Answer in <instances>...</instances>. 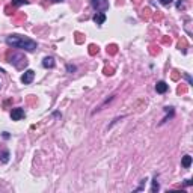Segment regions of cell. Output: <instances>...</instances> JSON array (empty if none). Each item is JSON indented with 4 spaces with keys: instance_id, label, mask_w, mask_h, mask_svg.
I'll return each instance as SVG.
<instances>
[{
    "instance_id": "cell-1",
    "label": "cell",
    "mask_w": 193,
    "mask_h": 193,
    "mask_svg": "<svg viewBox=\"0 0 193 193\" xmlns=\"http://www.w3.org/2000/svg\"><path fill=\"white\" fill-rule=\"evenodd\" d=\"M6 44L9 47H15V48H23L26 52H33L36 48V42L27 36H21V35H9L6 38Z\"/></svg>"
},
{
    "instance_id": "cell-2",
    "label": "cell",
    "mask_w": 193,
    "mask_h": 193,
    "mask_svg": "<svg viewBox=\"0 0 193 193\" xmlns=\"http://www.w3.org/2000/svg\"><path fill=\"white\" fill-rule=\"evenodd\" d=\"M15 68H18V69H21V68H24L27 65V59L24 57V55H21V53H17V55H12V57H11V60H9Z\"/></svg>"
},
{
    "instance_id": "cell-3",
    "label": "cell",
    "mask_w": 193,
    "mask_h": 193,
    "mask_svg": "<svg viewBox=\"0 0 193 193\" xmlns=\"http://www.w3.org/2000/svg\"><path fill=\"white\" fill-rule=\"evenodd\" d=\"M91 5L98 12H104V11L109 9V2L107 0H91Z\"/></svg>"
},
{
    "instance_id": "cell-4",
    "label": "cell",
    "mask_w": 193,
    "mask_h": 193,
    "mask_svg": "<svg viewBox=\"0 0 193 193\" xmlns=\"http://www.w3.org/2000/svg\"><path fill=\"white\" fill-rule=\"evenodd\" d=\"M33 77H35V71H33V69H27V71L21 76V82H23L24 85H29V83L33 82Z\"/></svg>"
},
{
    "instance_id": "cell-5",
    "label": "cell",
    "mask_w": 193,
    "mask_h": 193,
    "mask_svg": "<svg viewBox=\"0 0 193 193\" xmlns=\"http://www.w3.org/2000/svg\"><path fill=\"white\" fill-rule=\"evenodd\" d=\"M11 118L12 121H20L21 118H24V110L21 107H15L11 110Z\"/></svg>"
},
{
    "instance_id": "cell-6",
    "label": "cell",
    "mask_w": 193,
    "mask_h": 193,
    "mask_svg": "<svg viewBox=\"0 0 193 193\" xmlns=\"http://www.w3.org/2000/svg\"><path fill=\"white\" fill-rule=\"evenodd\" d=\"M104 21H106V14H104V12H96V14L94 15V23H95V24L101 26Z\"/></svg>"
},
{
    "instance_id": "cell-7",
    "label": "cell",
    "mask_w": 193,
    "mask_h": 193,
    "mask_svg": "<svg viewBox=\"0 0 193 193\" xmlns=\"http://www.w3.org/2000/svg\"><path fill=\"white\" fill-rule=\"evenodd\" d=\"M167 85H166V82H157V85H155V91L158 92V94H164L166 91H167Z\"/></svg>"
},
{
    "instance_id": "cell-8",
    "label": "cell",
    "mask_w": 193,
    "mask_h": 193,
    "mask_svg": "<svg viewBox=\"0 0 193 193\" xmlns=\"http://www.w3.org/2000/svg\"><path fill=\"white\" fill-rule=\"evenodd\" d=\"M42 66H44V68H53V66H55V59L50 57V56L44 57V60H42Z\"/></svg>"
},
{
    "instance_id": "cell-9",
    "label": "cell",
    "mask_w": 193,
    "mask_h": 193,
    "mask_svg": "<svg viewBox=\"0 0 193 193\" xmlns=\"http://www.w3.org/2000/svg\"><path fill=\"white\" fill-rule=\"evenodd\" d=\"M0 161H2V163H8L9 161V151H2V152H0Z\"/></svg>"
},
{
    "instance_id": "cell-10",
    "label": "cell",
    "mask_w": 193,
    "mask_h": 193,
    "mask_svg": "<svg viewBox=\"0 0 193 193\" xmlns=\"http://www.w3.org/2000/svg\"><path fill=\"white\" fill-rule=\"evenodd\" d=\"M181 164H183V167H190V164H192V157H190V155H184Z\"/></svg>"
},
{
    "instance_id": "cell-11",
    "label": "cell",
    "mask_w": 193,
    "mask_h": 193,
    "mask_svg": "<svg viewBox=\"0 0 193 193\" xmlns=\"http://www.w3.org/2000/svg\"><path fill=\"white\" fill-rule=\"evenodd\" d=\"M96 53H98V45L91 44V45H89V55L94 56V55H96Z\"/></svg>"
},
{
    "instance_id": "cell-12",
    "label": "cell",
    "mask_w": 193,
    "mask_h": 193,
    "mask_svg": "<svg viewBox=\"0 0 193 193\" xmlns=\"http://www.w3.org/2000/svg\"><path fill=\"white\" fill-rule=\"evenodd\" d=\"M116 52H118V45L112 44V45L107 47V53H109V55H116Z\"/></svg>"
},
{
    "instance_id": "cell-13",
    "label": "cell",
    "mask_w": 193,
    "mask_h": 193,
    "mask_svg": "<svg viewBox=\"0 0 193 193\" xmlns=\"http://www.w3.org/2000/svg\"><path fill=\"white\" fill-rule=\"evenodd\" d=\"M29 0H12V6H21V5H27Z\"/></svg>"
},
{
    "instance_id": "cell-14",
    "label": "cell",
    "mask_w": 193,
    "mask_h": 193,
    "mask_svg": "<svg viewBox=\"0 0 193 193\" xmlns=\"http://www.w3.org/2000/svg\"><path fill=\"white\" fill-rule=\"evenodd\" d=\"M142 17H143V18H150V17H151V11H150L148 8H145V9L142 11Z\"/></svg>"
},
{
    "instance_id": "cell-15",
    "label": "cell",
    "mask_w": 193,
    "mask_h": 193,
    "mask_svg": "<svg viewBox=\"0 0 193 193\" xmlns=\"http://www.w3.org/2000/svg\"><path fill=\"white\" fill-rule=\"evenodd\" d=\"M76 42H77V44L83 42V35H82V33H79V32L76 33Z\"/></svg>"
},
{
    "instance_id": "cell-16",
    "label": "cell",
    "mask_w": 193,
    "mask_h": 193,
    "mask_svg": "<svg viewBox=\"0 0 193 193\" xmlns=\"http://www.w3.org/2000/svg\"><path fill=\"white\" fill-rule=\"evenodd\" d=\"M184 8H186V3H184V0H180V2L177 3V9H180V11H181V9H184Z\"/></svg>"
},
{
    "instance_id": "cell-17",
    "label": "cell",
    "mask_w": 193,
    "mask_h": 193,
    "mask_svg": "<svg viewBox=\"0 0 193 193\" xmlns=\"http://www.w3.org/2000/svg\"><path fill=\"white\" fill-rule=\"evenodd\" d=\"M151 190H152V192H157V190H158V183H157V178L152 181V187H151Z\"/></svg>"
},
{
    "instance_id": "cell-18",
    "label": "cell",
    "mask_w": 193,
    "mask_h": 193,
    "mask_svg": "<svg viewBox=\"0 0 193 193\" xmlns=\"http://www.w3.org/2000/svg\"><path fill=\"white\" fill-rule=\"evenodd\" d=\"M104 74H107V76H112L113 74V68H104Z\"/></svg>"
},
{
    "instance_id": "cell-19",
    "label": "cell",
    "mask_w": 193,
    "mask_h": 193,
    "mask_svg": "<svg viewBox=\"0 0 193 193\" xmlns=\"http://www.w3.org/2000/svg\"><path fill=\"white\" fill-rule=\"evenodd\" d=\"M66 71H68V72H74V71H76V66H74V65H66Z\"/></svg>"
},
{
    "instance_id": "cell-20",
    "label": "cell",
    "mask_w": 193,
    "mask_h": 193,
    "mask_svg": "<svg viewBox=\"0 0 193 193\" xmlns=\"http://www.w3.org/2000/svg\"><path fill=\"white\" fill-rule=\"evenodd\" d=\"M172 79H174V80H178V79H180V72H178V71H172Z\"/></svg>"
},
{
    "instance_id": "cell-21",
    "label": "cell",
    "mask_w": 193,
    "mask_h": 193,
    "mask_svg": "<svg viewBox=\"0 0 193 193\" xmlns=\"http://www.w3.org/2000/svg\"><path fill=\"white\" fill-rule=\"evenodd\" d=\"M172 2H174V0H160V3H161V5H171Z\"/></svg>"
},
{
    "instance_id": "cell-22",
    "label": "cell",
    "mask_w": 193,
    "mask_h": 193,
    "mask_svg": "<svg viewBox=\"0 0 193 193\" xmlns=\"http://www.w3.org/2000/svg\"><path fill=\"white\" fill-rule=\"evenodd\" d=\"M5 11H6V14H8V15H11V14H12V9H11V6H6V8H5Z\"/></svg>"
},
{
    "instance_id": "cell-23",
    "label": "cell",
    "mask_w": 193,
    "mask_h": 193,
    "mask_svg": "<svg viewBox=\"0 0 193 193\" xmlns=\"http://www.w3.org/2000/svg\"><path fill=\"white\" fill-rule=\"evenodd\" d=\"M184 76H186V79H187V82H189V85H192V83H193V82H192V77H190L189 74H184Z\"/></svg>"
},
{
    "instance_id": "cell-24",
    "label": "cell",
    "mask_w": 193,
    "mask_h": 193,
    "mask_svg": "<svg viewBox=\"0 0 193 193\" xmlns=\"http://www.w3.org/2000/svg\"><path fill=\"white\" fill-rule=\"evenodd\" d=\"M181 92H186V88H184V86H180V88H178V94H181Z\"/></svg>"
},
{
    "instance_id": "cell-25",
    "label": "cell",
    "mask_w": 193,
    "mask_h": 193,
    "mask_svg": "<svg viewBox=\"0 0 193 193\" xmlns=\"http://www.w3.org/2000/svg\"><path fill=\"white\" fill-rule=\"evenodd\" d=\"M163 42L167 44V42H171V38H163Z\"/></svg>"
},
{
    "instance_id": "cell-26",
    "label": "cell",
    "mask_w": 193,
    "mask_h": 193,
    "mask_svg": "<svg viewBox=\"0 0 193 193\" xmlns=\"http://www.w3.org/2000/svg\"><path fill=\"white\" fill-rule=\"evenodd\" d=\"M186 184H187V186H192V180H186Z\"/></svg>"
},
{
    "instance_id": "cell-27",
    "label": "cell",
    "mask_w": 193,
    "mask_h": 193,
    "mask_svg": "<svg viewBox=\"0 0 193 193\" xmlns=\"http://www.w3.org/2000/svg\"><path fill=\"white\" fill-rule=\"evenodd\" d=\"M52 2H63V0H52Z\"/></svg>"
},
{
    "instance_id": "cell-28",
    "label": "cell",
    "mask_w": 193,
    "mask_h": 193,
    "mask_svg": "<svg viewBox=\"0 0 193 193\" xmlns=\"http://www.w3.org/2000/svg\"><path fill=\"white\" fill-rule=\"evenodd\" d=\"M0 86H2V85H0Z\"/></svg>"
}]
</instances>
